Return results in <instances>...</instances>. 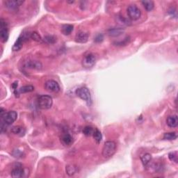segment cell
Masks as SVG:
<instances>
[{"instance_id": "1", "label": "cell", "mask_w": 178, "mask_h": 178, "mask_svg": "<svg viewBox=\"0 0 178 178\" xmlns=\"http://www.w3.org/2000/svg\"><path fill=\"white\" fill-rule=\"evenodd\" d=\"M1 114V122H4L7 125H11L17 119V114L15 111H10L9 112H6L3 108L0 109Z\"/></svg>"}, {"instance_id": "2", "label": "cell", "mask_w": 178, "mask_h": 178, "mask_svg": "<svg viewBox=\"0 0 178 178\" xmlns=\"http://www.w3.org/2000/svg\"><path fill=\"white\" fill-rule=\"evenodd\" d=\"M116 152V143L114 141H109L104 143L102 149V155L104 158L109 159L114 156Z\"/></svg>"}, {"instance_id": "3", "label": "cell", "mask_w": 178, "mask_h": 178, "mask_svg": "<svg viewBox=\"0 0 178 178\" xmlns=\"http://www.w3.org/2000/svg\"><path fill=\"white\" fill-rule=\"evenodd\" d=\"M52 98L47 95H43L38 99V106L41 109H49L52 107Z\"/></svg>"}, {"instance_id": "4", "label": "cell", "mask_w": 178, "mask_h": 178, "mask_svg": "<svg viewBox=\"0 0 178 178\" xmlns=\"http://www.w3.org/2000/svg\"><path fill=\"white\" fill-rule=\"evenodd\" d=\"M76 95L82 100H84L88 106L91 104V95H90V93L89 91V89L88 88L83 86L77 88L76 90Z\"/></svg>"}, {"instance_id": "5", "label": "cell", "mask_w": 178, "mask_h": 178, "mask_svg": "<svg viewBox=\"0 0 178 178\" xmlns=\"http://www.w3.org/2000/svg\"><path fill=\"white\" fill-rule=\"evenodd\" d=\"M0 38L2 43L7 42L9 39V33L8 29V25L5 20L1 18L0 20Z\"/></svg>"}, {"instance_id": "6", "label": "cell", "mask_w": 178, "mask_h": 178, "mask_svg": "<svg viewBox=\"0 0 178 178\" xmlns=\"http://www.w3.org/2000/svg\"><path fill=\"white\" fill-rule=\"evenodd\" d=\"M127 11L128 16L132 20H136L139 19L140 17H141V10L134 4L129 6L127 9Z\"/></svg>"}, {"instance_id": "7", "label": "cell", "mask_w": 178, "mask_h": 178, "mask_svg": "<svg viewBox=\"0 0 178 178\" xmlns=\"http://www.w3.org/2000/svg\"><path fill=\"white\" fill-rule=\"evenodd\" d=\"M23 3L24 1L21 0H7L4 1L5 7L10 11H17Z\"/></svg>"}, {"instance_id": "8", "label": "cell", "mask_w": 178, "mask_h": 178, "mask_svg": "<svg viewBox=\"0 0 178 178\" xmlns=\"http://www.w3.org/2000/svg\"><path fill=\"white\" fill-rule=\"evenodd\" d=\"M96 56H94V54L89 53V54H86V56L84 57L82 60V66L83 67L86 68H92L96 63Z\"/></svg>"}, {"instance_id": "9", "label": "cell", "mask_w": 178, "mask_h": 178, "mask_svg": "<svg viewBox=\"0 0 178 178\" xmlns=\"http://www.w3.org/2000/svg\"><path fill=\"white\" fill-rule=\"evenodd\" d=\"M45 88L47 91L50 93H58L60 91V86L56 81L50 80L47 81L45 84Z\"/></svg>"}, {"instance_id": "10", "label": "cell", "mask_w": 178, "mask_h": 178, "mask_svg": "<svg viewBox=\"0 0 178 178\" xmlns=\"http://www.w3.org/2000/svg\"><path fill=\"white\" fill-rule=\"evenodd\" d=\"M25 174L28 175V173L25 172V170L23 169L20 164H17V166L13 168V169L11 171V176L14 178L25 177Z\"/></svg>"}, {"instance_id": "11", "label": "cell", "mask_w": 178, "mask_h": 178, "mask_svg": "<svg viewBox=\"0 0 178 178\" xmlns=\"http://www.w3.org/2000/svg\"><path fill=\"white\" fill-rule=\"evenodd\" d=\"M89 34L88 33L85 31H80L75 35V41L79 43H85L88 40Z\"/></svg>"}, {"instance_id": "12", "label": "cell", "mask_w": 178, "mask_h": 178, "mask_svg": "<svg viewBox=\"0 0 178 178\" xmlns=\"http://www.w3.org/2000/svg\"><path fill=\"white\" fill-rule=\"evenodd\" d=\"M27 36H25V34H22L17 39V41H15V43H14V45H13V47H12V49H13V51L20 50L22 47L23 43L26 40H27Z\"/></svg>"}, {"instance_id": "13", "label": "cell", "mask_w": 178, "mask_h": 178, "mask_svg": "<svg viewBox=\"0 0 178 178\" xmlns=\"http://www.w3.org/2000/svg\"><path fill=\"white\" fill-rule=\"evenodd\" d=\"M61 142L63 145L70 146L73 143V138L70 134L65 133L61 136Z\"/></svg>"}, {"instance_id": "14", "label": "cell", "mask_w": 178, "mask_h": 178, "mask_svg": "<svg viewBox=\"0 0 178 178\" xmlns=\"http://www.w3.org/2000/svg\"><path fill=\"white\" fill-rule=\"evenodd\" d=\"M124 32V29L122 27H118V28H111L107 31L108 35L109 36L112 37H117L122 34Z\"/></svg>"}, {"instance_id": "15", "label": "cell", "mask_w": 178, "mask_h": 178, "mask_svg": "<svg viewBox=\"0 0 178 178\" xmlns=\"http://www.w3.org/2000/svg\"><path fill=\"white\" fill-rule=\"evenodd\" d=\"M166 123L169 127L175 128L178 124V118L177 115L170 116L166 120Z\"/></svg>"}, {"instance_id": "16", "label": "cell", "mask_w": 178, "mask_h": 178, "mask_svg": "<svg viewBox=\"0 0 178 178\" xmlns=\"http://www.w3.org/2000/svg\"><path fill=\"white\" fill-rule=\"evenodd\" d=\"M34 90V87L31 85H28V86H24L21 87L20 88L17 90L16 91L14 92L15 96H17V95H19L20 93H30Z\"/></svg>"}, {"instance_id": "17", "label": "cell", "mask_w": 178, "mask_h": 178, "mask_svg": "<svg viewBox=\"0 0 178 178\" xmlns=\"http://www.w3.org/2000/svg\"><path fill=\"white\" fill-rule=\"evenodd\" d=\"M27 67L29 68L39 70L42 69V64L38 61H30L27 63Z\"/></svg>"}, {"instance_id": "18", "label": "cell", "mask_w": 178, "mask_h": 178, "mask_svg": "<svg viewBox=\"0 0 178 178\" xmlns=\"http://www.w3.org/2000/svg\"><path fill=\"white\" fill-rule=\"evenodd\" d=\"M141 3L147 11H152V10H153L154 7H155V3H154V1H150V0L142 1Z\"/></svg>"}, {"instance_id": "19", "label": "cell", "mask_w": 178, "mask_h": 178, "mask_svg": "<svg viewBox=\"0 0 178 178\" xmlns=\"http://www.w3.org/2000/svg\"><path fill=\"white\" fill-rule=\"evenodd\" d=\"M11 131L13 134H17V135H20V136H23L25 133V130L20 126L13 127L11 128Z\"/></svg>"}, {"instance_id": "20", "label": "cell", "mask_w": 178, "mask_h": 178, "mask_svg": "<svg viewBox=\"0 0 178 178\" xmlns=\"http://www.w3.org/2000/svg\"><path fill=\"white\" fill-rule=\"evenodd\" d=\"M66 171V173L68 174V175L72 176L77 173V167L76 166L73 165V164H70V165L67 166Z\"/></svg>"}, {"instance_id": "21", "label": "cell", "mask_w": 178, "mask_h": 178, "mask_svg": "<svg viewBox=\"0 0 178 178\" xmlns=\"http://www.w3.org/2000/svg\"><path fill=\"white\" fill-rule=\"evenodd\" d=\"M141 159L143 165L144 166H148L150 164V161L152 160V156L149 153H145L141 156Z\"/></svg>"}, {"instance_id": "22", "label": "cell", "mask_w": 178, "mask_h": 178, "mask_svg": "<svg viewBox=\"0 0 178 178\" xmlns=\"http://www.w3.org/2000/svg\"><path fill=\"white\" fill-rule=\"evenodd\" d=\"M73 31V26L71 25H64L61 28V31L64 35H70Z\"/></svg>"}, {"instance_id": "23", "label": "cell", "mask_w": 178, "mask_h": 178, "mask_svg": "<svg viewBox=\"0 0 178 178\" xmlns=\"http://www.w3.org/2000/svg\"><path fill=\"white\" fill-rule=\"evenodd\" d=\"M93 136L95 141H96L97 143H100L101 141H102V133L100 130H98V129H94V132L93 134Z\"/></svg>"}, {"instance_id": "24", "label": "cell", "mask_w": 178, "mask_h": 178, "mask_svg": "<svg viewBox=\"0 0 178 178\" xmlns=\"http://www.w3.org/2000/svg\"><path fill=\"white\" fill-rule=\"evenodd\" d=\"M30 38L32 40L38 43H42L43 41V39L39 35V33H38L36 31H33V32L31 33L30 34Z\"/></svg>"}, {"instance_id": "25", "label": "cell", "mask_w": 178, "mask_h": 178, "mask_svg": "<svg viewBox=\"0 0 178 178\" xmlns=\"http://www.w3.org/2000/svg\"><path fill=\"white\" fill-rule=\"evenodd\" d=\"M177 136L175 132H169V133H165L164 135V139L165 140H175L177 138Z\"/></svg>"}, {"instance_id": "26", "label": "cell", "mask_w": 178, "mask_h": 178, "mask_svg": "<svg viewBox=\"0 0 178 178\" xmlns=\"http://www.w3.org/2000/svg\"><path fill=\"white\" fill-rule=\"evenodd\" d=\"M93 132L94 129L90 126H86L83 130V133H84V135L87 136H92L93 134Z\"/></svg>"}, {"instance_id": "27", "label": "cell", "mask_w": 178, "mask_h": 178, "mask_svg": "<svg viewBox=\"0 0 178 178\" xmlns=\"http://www.w3.org/2000/svg\"><path fill=\"white\" fill-rule=\"evenodd\" d=\"M169 158L171 161L177 164L178 162V155L177 152H172L169 154Z\"/></svg>"}, {"instance_id": "28", "label": "cell", "mask_w": 178, "mask_h": 178, "mask_svg": "<svg viewBox=\"0 0 178 178\" xmlns=\"http://www.w3.org/2000/svg\"><path fill=\"white\" fill-rule=\"evenodd\" d=\"M43 41L48 43V44H54L56 41V38L53 35H47V36L44 38Z\"/></svg>"}, {"instance_id": "29", "label": "cell", "mask_w": 178, "mask_h": 178, "mask_svg": "<svg viewBox=\"0 0 178 178\" xmlns=\"http://www.w3.org/2000/svg\"><path fill=\"white\" fill-rule=\"evenodd\" d=\"M130 38L129 36H127V37H126L123 41H119V42L114 43V44H116V45H118V46H122V45H127L128 43H130Z\"/></svg>"}, {"instance_id": "30", "label": "cell", "mask_w": 178, "mask_h": 178, "mask_svg": "<svg viewBox=\"0 0 178 178\" xmlns=\"http://www.w3.org/2000/svg\"><path fill=\"white\" fill-rule=\"evenodd\" d=\"M117 22L121 25H128L130 22L129 21L127 20L125 18H124L122 16H118Z\"/></svg>"}, {"instance_id": "31", "label": "cell", "mask_w": 178, "mask_h": 178, "mask_svg": "<svg viewBox=\"0 0 178 178\" xmlns=\"http://www.w3.org/2000/svg\"><path fill=\"white\" fill-rule=\"evenodd\" d=\"M169 13L171 15V16H173V17H175L176 18L177 16V10H176L175 8H173V7L171 8V9L169 10Z\"/></svg>"}, {"instance_id": "32", "label": "cell", "mask_w": 178, "mask_h": 178, "mask_svg": "<svg viewBox=\"0 0 178 178\" xmlns=\"http://www.w3.org/2000/svg\"><path fill=\"white\" fill-rule=\"evenodd\" d=\"M103 39H104L103 35L98 34L96 38H95V41H96V43H100L103 41Z\"/></svg>"}, {"instance_id": "33", "label": "cell", "mask_w": 178, "mask_h": 178, "mask_svg": "<svg viewBox=\"0 0 178 178\" xmlns=\"http://www.w3.org/2000/svg\"><path fill=\"white\" fill-rule=\"evenodd\" d=\"M17 86H18V84H17V82H15L13 83V84H12V88H13V90H14V92L16 91V90H17Z\"/></svg>"}, {"instance_id": "34", "label": "cell", "mask_w": 178, "mask_h": 178, "mask_svg": "<svg viewBox=\"0 0 178 178\" xmlns=\"http://www.w3.org/2000/svg\"><path fill=\"white\" fill-rule=\"evenodd\" d=\"M74 2H75L74 1H68V4H73Z\"/></svg>"}]
</instances>
